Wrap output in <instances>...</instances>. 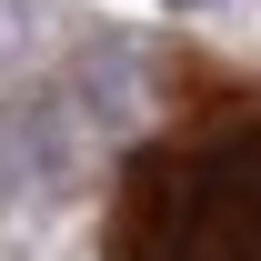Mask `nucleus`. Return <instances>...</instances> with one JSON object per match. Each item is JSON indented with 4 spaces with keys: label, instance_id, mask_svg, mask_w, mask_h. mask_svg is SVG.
I'll use <instances>...</instances> for the list:
<instances>
[{
    "label": "nucleus",
    "instance_id": "nucleus-2",
    "mask_svg": "<svg viewBox=\"0 0 261 261\" xmlns=\"http://www.w3.org/2000/svg\"><path fill=\"white\" fill-rule=\"evenodd\" d=\"M161 10H211V0H161Z\"/></svg>",
    "mask_w": 261,
    "mask_h": 261
},
{
    "label": "nucleus",
    "instance_id": "nucleus-1",
    "mask_svg": "<svg viewBox=\"0 0 261 261\" xmlns=\"http://www.w3.org/2000/svg\"><path fill=\"white\" fill-rule=\"evenodd\" d=\"M111 261H261V91L201 81L161 141L130 151Z\"/></svg>",
    "mask_w": 261,
    "mask_h": 261
}]
</instances>
